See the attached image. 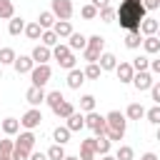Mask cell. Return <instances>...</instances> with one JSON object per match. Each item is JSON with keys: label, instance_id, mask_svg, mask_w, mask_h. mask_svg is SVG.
<instances>
[{"label": "cell", "instance_id": "obj_48", "mask_svg": "<svg viewBox=\"0 0 160 160\" xmlns=\"http://www.w3.org/2000/svg\"><path fill=\"white\" fill-rule=\"evenodd\" d=\"M30 160H50V158H48V152H35L32 150L30 152Z\"/></svg>", "mask_w": 160, "mask_h": 160}, {"label": "cell", "instance_id": "obj_43", "mask_svg": "<svg viewBox=\"0 0 160 160\" xmlns=\"http://www.w3.org/2000/svg\"><path fill=\"white\" fill-rule=\"evenodd\" d=\"M80 15H82L85 20H92V18H98V8H95L92 2H90V5H82V8H80Z\"/></svg>", "mask_w": 160, "mask_h": 160}, {"label": "cell", "instance_id": "obj_1", "mask_svg": "<svg viewBox=\"0 0 160 160\" xmlns=\"http://www.w3.org/2000/svg\"><path fill=\"white\" fill-rule=\"evenodd\" d=\"M145 12L148 10H145L142 0H122L120 8L115 10V18H118L120 28H125L128 32H132V30H140V25L145 20Z\"/></svg>", "mask_w": 160, "mask_h": 160}, {"label": "cell", "instance_id": "obj_29", "mask_svg": "<svg viewBox=\"0 0 160 160\" xmlns=\"http://www.w3.org/2000/svg\"><path fill=\"white\" fill-rule=\"evenodd\" d=\"M52 112H55L58 118H65V120H68V118H70V115L75 112V105H72L70 100H65V102H62V105H58V108H55Z\"/></svg>", "mask_w": 160, "mask_h": 160}, {"label": "cell", "instance_id": "obj_17", "mask_svg": "<svg viewBox=\"0 0 160 160\" xmlns=\"http://www.w3.org/2000/svg\"><path fill=\"white\" fill-rule=\"evenodd\" d=\"M145 112H148V110H145L140 102H130L128 110H125V118H128V120H140V118H145Z\"/></svg>", "mask_w": 160, "mask_h": 160}, {"label": "cell", "instance_id": "obj_52", "mask_svg": "<svg viewBox=\"0 0 160 160\" xmlns=\"http://www.w3.org/2000/svg\"><path fill=\"white\" fill-rule=\"evenodd\" d=\"M100 160H118V158H115V155H110V152H108V155H102V158H100Z\"/></svg>", "mask_w": 160, "mask_h": 160}, {"label": "cell", "instance_id": "obj_40", "mask_svg": "<svg viewBox=\"0 0 160 160\" xmlns=\"http://www.w3.org/2000/svg\"><path fill=\"white\" fill-rule=\"evenodd\" d=\"M80 110L92 112V110H95V95H82V98H80Z\"/></svg>", "mask_w": 160, "mask_h": 160}, {"label": "cell", "instance_id": "obj_9", "mask_svg": "<svg viewBox=\"0 0 160 160\" xmlns=\"http://www.w3.org/2000/svg\"><path fill=\"white\" fill-rule=\"evenodd\" d=\"M45 98H48V92H45L42 88H35V85H30L28 92H25V100H28L32 108H38L40 102H45Z\"/></svg>", "mask_w": 160, "mask_h": 160}, {"label": "cell", "instance_id": "obj_32", "mask_svg": "<svg viewBox=\"0 0 160 160\" xmlns=\"http://www.w3.org/2000/svg\"><path fill=\"white\" fill-rule=\"evenodd\" d=\"M45 102L50 105V110H55L58 105H62V102H65V98H62V92H60V90H52V92H48Z\"/></svg>", "mask_w": 160, "mask_h": 160}, {"label": "cell", "instance_id": "obj_42", "mask_svg": "<svg viewBox=\"0 0 160 160\" xmlns=\"http://www.w3.org/2000/svg\"><path fill=\"white\" fill-rule=\"evenodd\" d=\"M145 118H148V122H152V125H160V105H152V108L145 112Z\"/></svg>", "mask_w": 160, "mask_h": 160}, {"label": "cell", "instance_id": "obj_39", "mask_svg": "<svg viewBox=\"0 0 160 160\" xmlns=\"http://www.w3.org/2000/svg\"><path fill=\"white\" fill-rule=\"evenodd\" d=\"M100 72H102V68H100L98 62H88V68H85V78L98 80V78H100Z\"/></svg>", "mask_w": 160, "mask_h": 160}, {"label": "cell", "instance_id": "obj_26", "mask_svg": "<svg viewBox=\"0 0 160 160\" xmlns=\"http://www.w3.org/2000/svg\"><path fill=\"white\" fill-rule=\"evenodd\" d=\"M0 18H2V20H12V18H15V5H12V0H0Z\"/></svg>", "mask_w": 160, "mask_h": 160}, {"label": "cell", "instance_id": "obj_20", "mask_svg": "<svg viewBox=\"0 0 160 160\" xmlns=\"http://www.w3.org/2000/svg\"><path fill=\"white\" fill-rule=\"evenodd\" d=\"M158 28H160V22H158V20L145 18V20H142V25H140V32H142L145 38H150V35H158Z\"/></svg>", "mask_w": 160, "mask_h": 160}, {"label": "cell", "instance_id": "obj_31", "mask_svg": "<svg viewBox=\"0 0 160 160\" xmlns=\"http://www.w3.org/2000/svg\"><path fill=\"white\" fill-rule=\"evenodd\" d=\"M40 42H42L45 48H55V45H60V38L55 35V30H45L42 38H40Z\"/></svg>", "mask_w": 160, "mask_h": 160}, {"label": "cell", "instance_id": "obj_11", "mask_svg": "<svg viewBox=\"0 0 160 160\" xmlns=\"http://www.w3.org/2000/svg\"><path fill=\"white\" fill-rule=\"evenodd\" d=\"M115 72H118V80H120V82H132V78H135L132 62H118Z\"/></svg>", "mask_w": 160, "mask_h": 160}, {"label": "cell", "instance_id": "obj_6", "mask_svg": "<svg viewBox=\"0 0 160 160\" xmlns=\"http://www.w3.org/2000/svg\"><path fill=\"white\" fill-rule=\"evenodd\" d=\"M52 15L58 20H70L72 18V0H52Z\"/></svg>", "mask_w": 160, "mask_h": 160}, {"label": "cell", "instance_id": "obj_19", "mask_svg": "<svg viewBox=\"0 0 160 160\" xmlns=\"http://www.w3.org/2000/svg\"><path fill=\"white\" fill-rule=\"evenodd\" d=\"M38 22H40V28H42V30H52V28H55V22H58V18L52 15V10H45V12H40Z\"/></svg>", "mask_w": 160, "mask_h": 160}, {"label": "cell", "instance_id": "obj_46", "mask_svg": "<svg viewBox=\"0 0 160 160\" xmlns=\"http://www.w3.org/2000/svg\"><path fill=\"white\" fill-rule=\"evenodd\" d=\"M150 95H152V100H155V105H160V82H155V85L150 88Z\"/></svg>", "mask_w": 160, "mask_h": 160}, {"label": "cell", "instance_id": "obj_35", "mask_svg": "<svg viewBox=\"0 0 160 160\" xmlns=\"http://www.w3.org/2000/svg\"><path fill=\"white\" fill-rule=\"evenodd\" d=\"M15 60H18V55H15L12 48H2L0 50V65H12Z\"/></svg>", "mask_w": 160, "mask_h": 160}, {"label": "cell", "instance_id": "obj_25", "mask_svg": "<svg viewBox=\"0 0 160 160\" xmlns=\"http://www.w3.org/2000/svg\"><path fill=\"white\" fill-rule=\"evenodd\" d=\"M52 140H55L58 145H65V142L70 140V130H68L65 125H58V128L52 130Z\"/></svg>", "mask_w": 160, "mask_h": 160}, {"label": "cell", "instance_id": "obj_2", "mask_svg": "<svg viewBox=\"0 0 160 160\" xmlns=\"http://www.w3.org/2000/svg\"><path fill=\"white\" fill-rule=\"evenodd\" d=\"M105 120H108V138H110V142H120L122 138H125V128H128V120H125V115L120 112V110H110L108 115H105Z\"/></svg>", "mask_w": 160, "mask_h": 160}, {"label": "cell", "instance_id": "obj_34", "mask_svg": "<svg viewBox=\"0 0 160 160\" xmlns=\"http://www.w3.org/2000/svg\"><path fill=\"white\" fill-rule=\"evenodd\" d=\"M8 32H10V35H20V32H25V20H22V18H12L10 25H8Z\"/></svg>", "mask_w": 160, "mask_h": 160}, {"label": "cell", "instance_id": "obj_23", "mask_svg": "<svg viewBox=\"0 0 160 160\" xmlns=\"http://www.w3.org/2000/svg\"><path fill=\"white\" fill-rule=\"evenodd\" d=\"M142 48H145V52H148V55H155V52H160V38H158V35H150V38H145V40H142Z\"/></svg>", "mask_w": 160, "mask_h": 160}, {"label": "cell", "instance_id": "obj_36", "mask_svg": "<svg viewBox=\"0 0 160 160\" xmlns=\"http://www.w3.org/2000/svg\"><path fill=\"white\" fill-rule=\"evenodd\" d=\"M102 52H105V50H98V48H85V50H82V60H88V62H98Z\"/></svg>", "mask_w": 160, "mask_h": 160}, {"label": "cell", "instance_id": "obj_41", "mask_svg": "<svg viewBox=\"0 0 160 160\" xmlns=\"http://www.w3.org/2000/svg\"><path fill=\"white\" fill-rule=\"evenodd\" d=\"M132 68H135V72H145V70L150 68V60H148L145 55H140V58L132 60Z\"/></svg>", "mask_w": 160, "mask_h": 160}, {"label": "cell", "instance_id": "obj_5", "mask_svg": "<svg viewBox=\"0 0 160 160\" xmlns=\"http://www.w3.org/2000/svg\"><path fill=\"white\" fill-rule=\"evenodd\" d=\"M40 122H42V112H40V108H30V110L20 118V125H22L25 130H35Z\"/></svg>", "mask_w": 160, "mask_h": 160}, {"label": "cell", "instance_id": "obj_47", "mask_svg": "<svg viewBox=\"0 0 160 160\" xmlns=\"http://www.w3.org/2000/svg\"><path fill=\"white\" fill-rule=\"evenodd\" d=\"M142 5H145V10H158L160 0H142Z\"/></svg>", "mask_w": 160, "mask_h": 160}, {"label": "cell", "instance_id": "obj_24", "mask_svg": "<svg viewBox=\"0 0 160 160\" xmlns=\"http://www.w3.org/2000/svg\"><path fill=\"white\" fill-rule=\"evenodd\" d=\"M70 55H72V50H70V45H62V42H60V45H55V48H52V58H55L58 62H62V60H68Z\"/></svg>", "mask_w": 160, "mask_h": 160}, {"label": "cell", "instance_id": "obj_53", "mask_svg": "<svg viewBox=\"0 0 160 160\" xmlns=\"http://www.w3.org/2000/svg\"><path fill=\"white\" fill-rule=\"evenodd\" d=\"M65 160H80V155H65Z\"/></svg>", "mask_w": 160, "mask_h": 160}, {"label": "cell", "instance_id": "obj_27", "mask_svg": "<svg viewBox=\"0 0 160 160\" xmlns=\"http://www.w3.org/2000/svg\"><path fill=\"white\" fill-rule=\"evenodd\" d=\"M42 32H45V30L40 28V22H28V25H25V35H28L30 40H40Z\"/></svg>", "mask_w": 160, "mask_h": 160}, {"label": "cell", "instance_id": "obj_28", "mask_svg": "<svg viewBox=\"0 0 160 160\" xmlns=\"http://www.w3.org/2000/svg\"><path fill=\"white\" fill-rule=\"evenodd\" d=\"M140 45H142V40H140V30H132V32H128V35H125V48L138 50Z\"/></svg>", "mask_w": 160, "mask_h": 160}, {"label": "cell", "instance_id": "obj_4", "mask_svg": "<svg viewBox=\"0 0 160 160\" xmlns=\"http://www.w3.org/2000/svg\"><path fill=\"white\" fill-rule=\"evenodd\" d=\"M50 75H52L50 65H35V68H32V72H30V80H32V85H35V88H42V85L50 80Z\"/></svg>", "mask_w": 160, "mask_h": 160}, {"label": "cell", "instance_id": "obj_16", "mask_svg": "<svg viewBox=\"0 0 160 160\" xmlns=\"http://www.w3.org/2000/svg\"><path fill=\"white\" fill-rule=\"evenodd\" d=\"M68 45H70V50H85L88 48V38L82 32H72L68 38Z\"/></svg>", "mask_w": 160, "mask_h": 160}, {"label": "cell", "instance_id": "obj_14", "mask_svg": "<svg viewBox=\"0 0 160 160\" xmlns=\"http://www.w3.org/2000/svg\"><path fill=\"white\" fill-rule=\"evenodd\" d=\"M65 128H68L70 132H78V130H82V128H85V115H82V112H72V115L68 118Z\"/></svg>", "mask_w": 160, "mask_h": 160}, {"label": "cell", "instance_id": "obj_55", "mask_svg": "<svg viewBox=\"0 0 160 160\" xmlns=\"http://www.w3.org/2000/svg\"><path fill=\"white\" fill-rule=\"evenodd\" d=\"M0 80H2V68H0Z\"/></svg>", "mask_w": 160, "mask_h": 160}, {"label": "cell", "instance_id": "obj_50", "mask_svg": "<svg viewBox=\"0 0 160 160\" xmlns=\"http://www.w3.org/2000/svg\"><path fill=\"white\" fill-rule=\"evenodd\" d=\"M150 70L160 75V58H158V60H150Z\"/></svg>", "mask_w": 160, "mask_h": 160}, {"label": "cell", "instance_id": "obj_7", "mask_svg": "<svg viewBox=\"0 0 160 160\" xmlns=\"http://www.w3.org/2000/svg\"><path fill=\"white\" fill-rule=\"evenodd\" d=\"M35 135H32V130H25V132H20V138L15 140V150H22V152H32L35 150Z\"/></svg>", "mask_w": 160, "mask_h": 160}, {"label": "cell", "instance_id": "obj_57", "mask_svg": "<svg viewBox=\"0 0 160 160\" xmlns=\"http://www.w3.org/2000/svg\"><path fill=\"white\" fill-rule=\"evenodd\" d=\"M92 160H98V158H92Z\"/></svg>", "mask_w": 160, "mask_h": 160}, {"label": "cell", "instance_id": "obj_56", "mask_svg": "<svg viewBox=\"0 0 160 160\" xmlns=\"http://www.w3.org/2000/svg\"><path fill=\"white\" fill-rule=\"evenodd\" d=\"M158 38H160V28H158Z\"/></svg>", "mask_w": 160, "mask_h": 160}, {"label": "cell", "instance_id": "obj_33", "mask_svg": "<svg viewBox=\"0 0 160 160\" xmlns=\"http://www.w3.org/2000/svg\"><path fill=\"white\" fill-rule=\"evenodd\" d=\"M20 130V120H15V118H5L2 120V132L5 135H15Z\"/></svg>", "mask_w": 160, "mask_h": 160}, {"label": "cell", "instance_id": "obj_37", "mask_svg": "<svg viewBox=\"0 0 160 160\" xmlns=\"http://www.w3.org/2000/svg\"><path fill=\"white\" fill-rule=\"evenodd\" d=\"M48 158L50 160H65V148L62 145H50V150H48Z\"/></svg>", "mask_w": 160, "mask_h": 160}, {"label": "cell", "instance_id": "obj_51", "mask_svg": "<svg viewBox=\"0 0 160 160\" xmlns=\"http://www.w3.org/2000/svg\"><path fill=\"white\" fill-rule=\"evenodd\" d=\"M140 160H158V155L155 152H145V155H140Z\"/></svg>", "mask_w": 160, "mask_h": 160}, {"label": "cell", "instance_id": "obj_15", "mask_svg": "<svg viewBox=\"0 0 160 160\" xmlns=\"http://www.w3.org/2000/svg\"><path fill=\"white\" fill-rule=\"evenodd\" d=\"M95 158V138H88L80 142V160H92Z\"/></svg>", "mask_w": 160, "mask_h": 160}, {"label": "cell", "instance_id": "obj_30", "mask_svg": "<svg viewBox=\"0 0 160 160\" xmlns=\"http://www.w3.org/2000/svg\"><path fill=\"white\" fill-rule=\"evenodd\" d=\"M15 142L12 140H0V160H12Z\"/></svg>", "mask_w": 160, "mask_h": 160}, {"label": "cell", "instance_id": "obj_45", "mask_svg": "<svg viewBox=\"0 0 160 160\" xmlns=\"http://www.w3.org/2000/svg\"><path fill=\"white\" fill-rule=\"evenodd\" d=\"M98 15H100V20L102 22H112V18H115V10L108 5V8H102V10H98Z\"/></svg>", "mask_w": 160, "mask_h": 160}, {"label": "cell", "instance_id": "obj_18", "mask_svg": "<svg viewBox=\"0 0 160 160\" xmlns=\"http://www.w3.org/2000/svg\"><path fill=\"white\" fill-rule=\"evenodd\" d=\"M110 145H112V142H110L108 135H98V138H95V155H100V158L108 155V152H110Z\"/></svg>", "mask_w": 160, "mask_h": 160}, {"label": "cell", "instance_id": "obj_21", "mask_svg": "<svg viewBox=\"0 0 160 160\" xmlns=\"http://www.w3.org/2000/svg\"><path fill=\"white\" fill-rule=\"evenodd\" d=\"M98 65L102 68V72H105V70H115V68H118V58H115L112 52H102L100 60H98Z\"/></svg>", "mask_w": 160, "mask_h": 160}, {"label": "cell", "instance_id": "obj_38", "mask_svg": "<svg viewBox=\"0 0 160 160\" xmlns=\"http://www.w3.org/2000/svg\"><path fill=\"white\" fill-rule=\"evenodd\" d=\"M115 158H118V160H132V158H135V150H132L130 145H120L118 152H115Z\"/></svg>", "mask_w": 160, "mask_h": 160}, {"label": "cell", "instance_id": "obj_8", "mask_svg": "<svg viewBox=\"0 0 160 160\" xmlns=\"http://www.w3.org/2000/svg\"><path fill=\"white\" fill-rule=\"evenodd\" d=\"M30 58L35 60V65H48V60L52 58V50H50V48H45V45L40 42V45H35V48H32Z\"/></svg>", "mask_w": 160, "mask_h": 160}, {"label": "cell", "instance_id": "obj_12", "mask_svg": "<svg viewBox=\"0 0 160 160\" xmlns=\"http://www.w3.org/2000/svg\"><path fill=\"white\" fill-rule=\"evenodd\" d=\"M132 85H135V90H150L155 82H152V75L145 70V72H135V78H132Z\"/></svg>", "mask_w": 160, "mask_h": 160}, {"label": "cell", "instance_id": "obj_54", "mask_svg": "<svg viewBox=\"0 0 160 160\" xmlns=\"http://www.w3.org/2000/svg\"><path fill=\"white\" fill-rule=\"evenodd\" d=\"M158 140H160V125H158Z\"/></svg>", "mask_w": 160, "mask_h": 160}, {"label": "cell", "instance_id": "obj_22", "mask_svg": "<svg viewBox=\"0 0 160 160\" xmlns=\"http://www.w3.org/2000/svg\"><path fill=\"white\" fill-rule=\"evenodd\" d=\"M52 30H55L58 38H70V35H72V25H70V20H58Z\"/></svg>", "mask_w": 160, "mask_h": 160}, {"label": "cell", "instance_id": "obj_13", "mask_svg": "<svg viewBox=\"0 0 160 160\" xmlns=\"http://www.w3.org/2000/svg\"><path fill=\"white\" fill-rule=\"evenodd\" d=\"M82 82H85V70H78V68H75V70L68 72V88H70V90H78Z\"/></svg>", "mask_w": 160, "mask_h": 160}, {"label": "cell", "instance_id": "obj_44", "mask_svg": "<svg viewBox=\"0 0 160 160\" xmlns=\"http://www.w3.org/2000/svg\"><path fill=\"white\" fill-rule=\"evenodd\" d=\"M88 48L105 50V38H102V35H90V38H88Z\"/></svg>", "mask_w": 160, "mask_h": 160}, {"label": "cell", "instance_id": "obj_49", "mask_svg": "<svg viewBox=\"0 0 160 160\" xmlns=\"http://www.w3.org/2000/svg\"><path fill=\"white\" fill-rule=\"evenodd\" d=\"M92 5H95L98 10H102V8H108V5H110V0H92Z\"/></svg>", "mask_w": 160, "mask_h": 160}, {"label": "cell", "instance_id": "obj_3", "mask_svg": "<svg viewBox=\"0 0 160 160\" xmlns=\"http://www.w3.org/2000/svg\"><path fill=\"white\" fill-rule=\"evenodd\" d=\"M85 128H90L95 135H105V132H108V120H105L100 112L92 110V112L85 115Z\"/></svg>", "mask_w": 160, "mask_h": 160}, {"label": "cell", "instance_id": "obj_10", "mask_svg": "<svg viewBox=\"0 0 160 160\" xmlns=\"http://www.w3.org/2000/svg\"><path fill=\"white\" fill-rule=\"evenodd\" d=\"M12 68H15V72H18V75H22V72H32L35 60H32L30 55H18V60L12 62Z\"/></svg>", "mask_w": 160, "mask_h": 160}]
</instances>
